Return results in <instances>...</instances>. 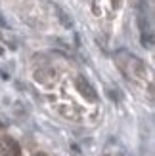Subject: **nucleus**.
Segmentation results:
<instances>
[{
	"mask_svg": "<svg viewBox=\"0 0 155 156\" xmlns=\"http://www.w3.org/2000/svg\"><path fill=\"white\" fill-rule=\"evenodd\" d=\"M142 44H144V46H148V48H151V46H153L151 34H144V36H142Z\"/></svg>",
	"mask_w": 155,
	"mask_h": 156,
	"instance_id": "39448f33",
	"label": "nucleus"
},
{
	"mask_svg": "<svg viewBox=\"0 0 155 156\" xmlns=\"http://www.w3.org/2000/svg\"><path fill=\"white\" fill-rule=\"evenodd\" d=\"M75 84H77V90H79V93L84 97V99H88L90 103H94V101H98V93H96V90L92 88V84L86 80L84 76H77V80H75Z\"/></svg>",
	"mask_w": 155,
	"mask_h": 156,
	"instance_id": "f257e3e1",
	"label": "nucleus"
},
{
	"mask_svg": "<svg viewBox=\"0 0 155 156\" xmlns=\"http://www.w3.org/2000/svg\"><path fill=\"white\" fill-rule=\"evenodd\" d=\"M2 53H4V50H2V48H0V55H2Z\"/></svg>",
	"mask_w": 155,
	"mask_h": 156,
	"instance_id": "6e6552de",
	"label": "nucleus"
},
{
	"mask_svg": "<svg viewBox=\"0 0 155 156\" xmlns=\"http://www.w3.org/2000/svg\"><path fill=\"white\" fill-rule=\"evenodd\" d=\"M54 10H56V13H58V17H59V21H61V25H63L65 29H71L73 27V21H71V17L61 10L59 6H54Z\"/></svg>",
	"mask_w": 155,
	"mask_h": 156,
	"instance_id": "f03ea898",
	"label": "nucleus"
},
{
	"mask_svg": "<svg viewBox=\"0 0 155 156\" xmlns=\"http://www.w3.org/2000/svg\"><path fill=\"white\" fill-rule=\"evenodd\" d=\"M6 25H8V23L4 21V17H2V15H0V27H6Z\"/></svg>",
	"mask_w": 155,
	"mask_h": 156,
	"instance_id": "423d86ee",
	"label": "nucleus"
},
{
	"mask_svg": "<svg viewBox=\"0 0 155 156\" xmlns=\"http://www.w3.org/2000/svg\"><path fill=\"white\" fill-rule=\"evenodd\" d=\"M35 78L40 80V82H50L52 78H56V74H54V71H46V69H42V71H36Z\"/></svg>",
	"mask_w": 155,
	"mask_h": 156,
	"instance_id": "20e7f679",
	"label": "nucleus"
},
{
	"mask_svg": "<svg viewBox=\"0 0 155 156\" xmlns=\"http://www.w3.org/2000/svg\"><path fill=\"white\" fill-rule=\"evenodd\" d=\"M35 156H46V154H42V152H38V154H35Z\"/></svg>",
	"mask_w": 155,
	"mask_h": 156,
	"instance_id": "0eeeda50",
	"label": "nucleus"
},
{
	"mask_svg": "<svg viewBox=\"0 0 155 156\" xmlns=\"http://www.w3.org/2000/svg\"><path fill=\"white\" fill-rule=\"evenodd\" d=\"M4 143H6V147H8V149H10L8 152H10L12 156H21V149H19V145L15 143L12 137H6V139H4Z\"/></svg>",
	"mask_w": 155,
	"mask_h": 156,
	"instance_id": "7ed1b4c3",
	"label": "nucleus"
}]
</instances>
